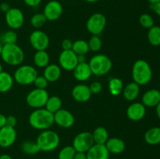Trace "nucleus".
I'll return each instance as SVG.
<instances>
[{"mask_svg":"<svg viewBox=\"0 0 160 159\" xmlns=\"http://www.w3.org/2000/svg\"><path fill=\"white\" fill-rule=\"evenodd\" d=\"M106 17L101 12H95L89 17L86 23V28L92 35H98L102 33L106 28Z\"/></svg>","mask_w":160,"mask_h":159,"instance_id":"nucleus-8","label":"nucleus"},{"mask_svg":"<svg viewBox=\"0 0 160 159\" xmlns=\"http://www.w3.org/2000/svg\"><path fill=\"white\" fill-rule=\"evenodd\" d=\"M73 42L70 39L66 38L64 39L61 44V47H62V50H71L72 47H73Z\"/></svg>","mask_w":160,"mask_h":159,"instance_id":"nucleus-40","label":"nucleus"},{"mask_svg":"<svg viewBox=\"0 0 160 159\" xmlns=\"http://www.w3.org/2000/svg\"><path fill=\"white\" fill-rule=\"evenodd\" d=\"M42 0H23L25 4L31 7H36L42 2Z\"/></svg>","mask_w":160,"mask_h":159,"instance_id":"nucleus-42","label":"nucleus"},{"mask_svg":"<svg viewBox=\"0 0 160 159\" xmlns=\"http://www.w3.org/2000/svg\"><path fill=\"white\" fill-rule=\"evenodd\" d=\"M20 148H21V151L28 155H34L41 151L36 141H33V140L23 141L20 145Z\"/></svg>","mask_w":160,"mask_h":159,"instance_id":"nucleus-31","label":"nucleus"},{"mask_svg":"<svg viewBox=\"0 0 160 159\" xmlns=\"http://www.w3.org/2000/svg\"><path fill=\"white\" fill-rule=\"evenodd\" d=\"M159 128H160V126H159Z\"/></svg>","mask_w":160,"mask_h":159,"instance_id":"nucleus-54","label":"nucleus"},{"mask_svg":"<svg viewBox=\"0 0 160 159\" xmlns=\"http://www.w3.org/2000/svg\"><path fill=\"white\" fill-rule=\"evenodd\" d=\"M30 126L38 130H45L50 129L54 124V115L45 108L34 109L28 118Z\"/></svg>","mask_w":160,"mask_h":159,"instance_id":"nucleus-1","label":"nucleus"},{"mask_svg":"<svg viewBox=\"0 0 160 159\" xmlns=\"http://www.w3.org/2000/svg\"><path fill=\"white\" fill-rule=\"evenodd\" d=\"M92 133L94 142L97 144H105L109 138L107 129L103 126L96 127Z\"/></svg>","mask_w":160,"mask_h":159,"instance_id":"nucleus-26","label":"nucleus"},{"mask_svg":"<svg viewBox=\"0 0 160 159\" xmlns=\"http://www.w3.org/2000/svg\"><path fill=\"white\" fill-rule=\"evenodd\" d=\"M151 8L156 15L160 17V1L156 3H154V4H151Z\"/></svg>","mask_w":160,"mask_h":159,"instance_id":"nucleus-43","label":"nucleus"},{"mask_svg":"<svg viewBox=\"0 0 160 159\" xmlns=\"http://www.w3.org/2000/svg\"><path fill=\"white\" fill-rule=\"evenodd\" d=\"M14 80L12 75L8 72L0 73V93H6L12 89Z\"/></svg>","mask_w":160,"mask_h":159,"instance_id":"nucleus-24","label":"nucleus"},{"mask_svg":"<svg viewBox=\"0 0 160 159\" xmlns=\"http://www.w3.org/2000/svg\"><path fill=\"white\" fill-rule=\"evenodd\" d=\"M34 65L38 68H45L49 64L50 57L46 50L43 51H36L33 58Z\"/></svg>","mask_w":160,"mask_h":159,"instance_id":"nucleus-25","label":"nucleus"},{"mask_svg":"<svg viewBox=\"0 0 160 159\" xmlns=\"http://www.w3.org/2000/svg\"><path fill=\"white\" fill-rule=\"evenodd\" d=\"M78 55L72 50H62L59 56V65L66 71H73L78 65Z\"/></svg>","mask_w":160,"mask_h":159,"instance_id":"nucleus-12","label":"nucleus"},{"mask_svg":"<svg viewBox=\"0 0 160 159\" xmlns=\"http://www.w3.org/2000/svg\"><path fill=\"white\" fill-rule=\"evenodd\" d=\"M1 58L9 65L17 66L22 64L25 58L23 50L17 44L3 45Z\"/></svg>","mask_w":160,"mask_h":159,"instance_id":"nucleus-3","label":"nucleus"},{"mask_svg":"<svg viewBox=\"0 0 160 159\" xmlns=\"http://www.w3.org/2000/svg\"><path fill=\"white\" fill-rule=\"evenodd\" d=\"M78 62H86V58L85 55H78Z\"/></svg>","mask_w":160,"mask_h":159,"instance_id":"nucleus-47","label":"nucleus"},{"mask_svg":"<svg viewBox=\"0 0 160 159\" xmlns=\"http://www.w3.org/2000/svg\"><path fill=\"white\" fill-rule=\"evenodd\" d=\"M54 115V123L62 128H70L75 123L74 115L67 109L61 108L53 114Z\"/></svg>","mask_w":160,"mask_h":159,"instance_id":"nucleus-14","label":"nucleus"},{"mask_svg":"<svg viewBox=\"0 0 160 159\" xmlns=\"http://www.w3.org/2000/svg\"><path fill=\"white\" fill-rule=\"evenodd\" d=\"M131 75L133 81L139 86L146 85L152 78V70L147 61L138 59L133 65Z\"/></svg>","mask_w":160,"mask_h":159,"instance_id":"nucleus-2","label":"nucleus"},{"mask_svg":"<svg viewBox=\"0 0 160 159\" xmlns=\"http://www.w3.org/2000/svg\"><path fill=\"white\" fill-rule=\"evenodd\" d=\"M48 98L49 95L45 89L34 88L27 95L26 103L32 108H45Z\"/></svg>","mask_w":160,"mask_h":159,"instance_id":"nucleus-7","label":"nucleus"},{"mask_svg":"<svg viewBox=\"0 0 160 159\" xmlns=\"http://www.w3.org/2000/svg\"><path fill=\"white\" fill-rule=\"evenodd\" d=\"M18 40V36L13 30H9L3 33L1 36L0 41L2 45H9V44H17Z\"/></svg>","mask_w":160,"mask_h":159,"instance_id":"nucleus-34","label":"nucleus"},{"mask_svg":"<svg viewBox=\"0 0 160 159\" xmlns=\"http://www.w3.org/2000/svg\"><path fill=\"white\" fill-rule=\"evenodd\" d=\"M2 47L3 45L2 44V42L0 41V57H1V54H2Z\"/></svg>","mask_w":160,"mask_h":159,"instance_id":"nucleus-52","label":"nucleus"},{"mask_svg":"<svg viewBox=\"0 0 160 159\" xmlns=\"http://www.w3.org/2000/svg\"><path fill=\"white\" fill-rule=\"evenodd\" d=\"M123 94L125 99L128 101H135L139 96L140 94V86L135 82L129 83L124 86L123 90Z\"/></svg>","mask_w":160,"mask_h":159,"instance_id":"nucleus-23","label":"nucleus"},{"mask_svg":"<svg viewBox=\"0 0 160 159\" xmlns=\"http://www.w3.org/2000/svg\"><path fill=\"white\" fill-rule=\"evenodd\" d=\"M0 159H12V157L9 154H3L0 155Z\"/></svg>","mask_w":160,"mask_h":159,"instance_id":"nucleus-48","label":"nucleus"},{"mask_svg":"<svg viewBox=\"0 0 160 159\" xmlns=\"http://www.w3.org/2000/svg\"><path fill=\"white\" fill-rule=\"evenodd\" d=\"M71 95L73 100H75L77 102L84 103L91 99L92 94L89 86L84 84H79L74 86L72 89Z\"/></svg>","mask_w":160,"mask_h":159,"instance_id":"nucleus-16","label":"nucleus"},{"mask_svg":"<svg viewBox=\"0 0 160 159\" xmlns=\"http://www.w3.org/2000/svg\"><path fill=\"white\" fill-rule=\"evenodd\" d=\"M84 1L87 2H89V3H95V2H97L100 1V0H84Z\"/></svg>","mask_w":160,"mask_h":159,"instance_id":"nucleus-51","label":"nucleus"},{"mask_svg":"<svg viewBox=\"0 0 160 159\" xmlns=\"http://www.w3.org/2000/svg\"><path fill=\"white\" fill-rule=\"evenodd\" d=\"M147 1H148L150 4H154V3H156L158 2H159L160 0H147Z\"/></svg>","mask_w":160,"mask_h":159,"instance_id":"nucleus-50","label":"nucleus"},{"mask_svg":"<svg viewBox=\"0 0 160 159\" xmlns=\"http://www.w3.org/2000/svg\"><path fill=\"white\" fill-rule=\"evenodd\" d=\"M142 104L148 108L156 107L160 102V91L156 89H151L144 93L142 98Z\"/></svg>","mask_w":160,"mask_h":159,"instance_id":"nucleus-20","label":"nucleus"},{"mask_svg":"<svg viewBox=\"0 0 160 159\" xmlns=\"http://www.w3.org/2000/svg\"><path fill=\"white\" fill-rule=\"evenodd\" d=\"M38 76V71L34 66L30 65H22L15 70L12 77L17 84L26 86L33 84Z\"/></svg>","mask_w":160,"mask_h":159,"instance_id":"nucleus-6","label":"nucleus"},{"mask_svg":"<svg viewBox=\"0 0 160 159\" xmlns=\"http://www.w3.org/2000/svg\"><path fill=\"white\" fill-rule=\"evenodd\" d=\"M139 23L144 28L149 29L154 26V19L150 14L143 13L139 17Z\"/></svg>","mask_w":160,"mask_h":159,"instance_id":"nucleus-37","label":"nucleus"},{"mask_svg":"<svg viewBox=\"0 0 160 159\" xmlns=\"http://www.w3.org/2000/svg\"><path fill=\"white\" fill-rule=\"evenodd\" d=\"M156 115H157L158 118L160 119V102L156 106Z\"/></svg>","mask_w":160,"mask_h":159,"instance_id":"nucleus-49","label":"nucleus"},{"mask_svg":"<svg viewBox=\"0 0 160 159\" xmlns=\"http://www.w3.org/2000/svg\"><path fill=\"white\" fill-rule=\"evenodd\" d=\"M17 124V119L14 115L6 116V125L12 127H15Z\"/></svg>","mask_w":160,"mask_h":159,"instance_id":"nucleus-41","label":"nucleus"},{"mask_svg":"<svg viewBox=\"0 0 160 159\" xmlns=\"http://www.w3.org/2000/svg\"><path fill=\"white\" fill-rule=\"evenodd\" d=\"M10 8L11 7L9 6V3L7 2H2L1 4H0V10H1L2 12H5V13H6L7 11H9Z\"/></svg>","mask_w":160,"mask_h":159,"instance_id":"nucleus-44","label":"nucleus"},{"mask_svg":"<svg viewBox=\"0 0 160 159\" xmlns=\"http://www.w3.org/2000/svg\"><path fill=\"white\" fill-rule=\"evenodd\" d=\"M92 75L102 76L111 71L112 62L110 58L104 54H97L92 56L88 62Z\"/></svg>","mask_w":160,"mask_h":159,"instance_id":"nucleus-5","label":"nucleus"},{"mask_svg":"<svg viewBox=\"0 0 160 159\" xmlns=\"http://www.w3.org/2000/svg\"><path fill=\"white\" fill-rule=\"evenodd\" d=\"M73 76L79 82H84L92 76V73L88 62H80L73 70Z\"/></svg>","mask_w":160,"mask_h":159,"instance_id":"nucleus-19","label":"nucleus"},{"mask_svg":"<svg viewBox=\"0 0 160 159\" xmlns=\"http://www.w3.org/2000/svg\"><path fill=\"white\" fill-rule=\"evenodd\" d=\"M5 20L11 30L20 29L24 23V15L18 8H10L5 13Z\"/></svg>","mask_w":160,"mask_h":159,"instance_id":"nucleus-10","label":"nucleus"},{"mask_svg":"<svg viewBox=\"0 0 160 159\" xmlns=\"http://www.w3.org/2000/svg\"><path fill=\"white\" fill-rule=\"evenodd\" d=\"M71 50L77 55H85L90 51L88 41L82 40V39H79V40L73 41Z\"/></svg>","mask_w":160,"mask_h":159,"instance_id":"nucleus-30","label":"nucleus"},{"mask_svg":"<svg viewBox=\"0 0 160 159\" xmlns=\"http://www.w3.org/2000/svg\"><path fill=\"white\" fill-rule=\"evenodd\" d=\"M91 92L92 94H98L101 93L102 90V85L98 81H94L89 86Z\"/></svg>","mask_w":160,"mask_h":159,"instance_id":"nucleus-39","label":"nucleus"},{"mask_svg":"<svg viewBox=\"0 0 160 159\" xmlns=\"http://www.w3.org/2000/svg\"><path fill=\"white\" fill-rule=\"evenodd\" d=\"M86 155L87 159H109L110 154L105 144L95 143L86 152Z\"/></svg>","mask_w":160,"mask_h":159,"instance_id":"nucleus-18","label":"nucleus"},{"mask_svg":"<svg viewBox=\"0 0 160 159\" xmlns=\"http://www.w3.org/2000/svg\"><path fill=\"white\" fill-rule=\"evenodd\" d=\"M29 41L35 51H43L46 50L49 45V37L44 31L35 30L30 34Z\"/></svg>","mask_w":160,"mask_h":159,"instance_id":"nucleus-11","label":"nucleus"},{"mask_svg":"<svg viewBox=\"0 0 160 159\" xmlns=\"http://www.w3.org/2000/svg\"><path fill=\"white\" fill-rule=\"evenodd\" d=\"M146 114V107L141 102H133L128 107L126 111L127 117L130 120L138 122L142 120Z\"/></svg>","mask_w":160,"mask_h":159,"instance_id":"nucleus-17","label":"nucleus"},{"mask_svg":"<svg viewBox=\"0 0 160 159\" xmlns=\"http://www.w3.org/2000/svg\"><path fill=\"white\" fill-rule=\"evenodd\" d=\"M2 71H3V70H2V65L1 62H0V73H2Z\"/></svg>","mask_w":160,"mask_h":159,"instance_id":"nucleus-53","label":"nucleus"},{"mask_svg":"<svg viewBox=\"0 0 160 159\" xmlns=\"http://www.w3.org/2000/svg\"><path fill=\"white\" fill-rule=\"evenodd\" d=\"M61 70L62 69L59 65L48 64L46 67L44 68L43 76L48 81V83L56 82L61 76V73H62Z\"/></svg>","mask_w":160,"mask_h":159,"instance_id":"nucleus-22","label":"nucleus"},{"mask_svg":"<svg viewBox=\"0 0 160 159\" xmlns=\"http://www.w3.org/2000/svg\"><path fill=\"white\" fill-rule=\"evenodd\" d=\"M33 84L35 86V88L45 89L46 90L48 85V81L45 79L44 76H38Z\"/></svg>","mask_w":160,"mask_h":159,"instance_id":"nucleus-38","label":"nucleus"},{"mask_svg":"<svg viewBox=\"0 0 160 159\" xmlns=\"http://www.w3.org/2000/svg\"><path fill=\"white\" fill-rule=\"evenodd\" d=\"M62 101L61 98L59 96L53 95V96L49 97L48 98L46 104H45V108L47 109L51 113L54 114L57 111H59V109L62 108Z\"/></svg>","mask_w":160,"mask_h":159,"instance_id":"nucleus-29","label":"nucleus"},{"mask_svg":"<svg viewBox=\"0 0 160 159\" xmlns=\"http://www.w3.org/2000/svg\"><path fill=\"white\" fill-rule=\"evenodd\" d=\"M145 141L149 145H157L160 143V128L152 127L145 132Z\"/></svg>","mask_w":160,"mask_h":159,"instance_id":"nucleus-27","label":"nucleus"},{"mask_svg":"<svg viewBox=\"0 0 160 159\" xmlns=\"http://www.w3.org/2000/svg\"><path fill=\"white\" fill-rule=\"evenodd\" d=\"M48 21L46 17H45L42 12H38V13L34 14L31 18V26L36 30H38L44 26Z\"/></svg>","mask_w":160,"mask_h":159,"instance_id":"nucleus-33","label":"nucleus"},{"mask_svg":"<svg viewBox=\"0 0 160 159\" xmlns=\"http://www.w3.org/2000/svg\"><path fill=\"white\" fill-rule=\"evenodd\" d=\"M76 152L72 145L65 146L58 153V159H73Z\"/></svg>","mask_w":160,"mask_h":159,"instance_id":"nucleus-35","label":"nucleus"},{"mask_svg":"<svg viewBox=\"0 0 160 159\" xmlns=\"http://www.w3.org/2000/svg\"><path fill=\"white\" fill-rule=\"evenodd\" d=\"M36 143L38 145L41 151L50 152L59 147L60 138L59 134L51 129L42 130L36 139Z\"/></svg>","mask_w":160,"mask_h":159,"instance_id":"nucleus-4","label":"nucleus"},{"mask_svg":"<svg viewBox=\"0 0 160 159\" xmlns=\"http://www.w3.org/2000/svg\"><path fill=\"white\" fill-rule=\"evenodd\" d=\"M123 82L120 78L113 77L109 80L108 88L109 93L112 96H119L123 92Z\"/></svg>","mask_w":160,"mask_h":159,"instance_id":"nucleus-28","label":"nucleus"},{"mask_svg":"<svg viewBox=\"0 0 160 159\" xmlns=\"http://www.w3.org/2000/svg\"><path fill=\"white\" fill-rule=\"evenodd\" d=\"M73 159H87V155H86V153L76 152Z\"/></svg>","mask_w":160,"mask_h":159,"instance_id":"nucleus-45","label":"nucleus"},{"mask_svg":"<svg viewBox=\"0 0 160 159\" xmlns=\"http://www.w3.org/2000/svg\"><path fill=\"white\" fill-rule=\"evenodd\" d=\"M17 133L15 127L6 125L0 129V147L8 148L17 140Z\"/></svg>","mask_w":160,"mask_h":159,"instance_id":"nucleus-15","label":"nucleus"},{"mask_svg":"<svg viewBox=\"0 0 160 159\" xmlns=\"http://www.w3.org/2000/svg\"><path fill=\"white\" fill-rule=\"evenodd\" d=\"M89 50L93 52H98L102 47V41L98 35H92L88 41Z\"/></svg>","mask_w":160,"mask_h":159,"instance_id":"nucleus-36","label":"nucleus"},{"mask_svg":"<svg viewBox=\"0 0 160 159\" xmlns=\"http://www.w3.org/2000/svg\"><path fill=\"white\" fill-rule=\"evenodd\" d=\"M6 125V116L3 114L0 113V129Z\"/></svg>","mask_w":160,"mask_h":159,"instance_id":"nucleus-46","label":"nucleus"},{"mask_svg":"<svg viewBox=\"0 0 160 159\" xmlns=\"http://www.w3.org/2000/svg\"><path fill=\"white\" fill-rule=\"evenodd\" d=\"M94 144L95 142L92 132L84 131L75 136L72 146L77 152L86 153Z\"/></svg>","mask_w":160,"mask_h":159,"instance_id":"nucleus-9","label":"nucleus"},{"mask_svg":"<svg viewBox=\"0 0 160 159\" xmlns=\"http://www.w3.org/2000/svg\"><path fill=\"white\" fill-rule=\"evenodd\" d=\"M109 154H120L124 151L126 148L125 142L119 137H111L108 139L105 143Z\"/></svg>","mask_w":160,"mask_h":159,"instance_id":"nucleus-21","label":"nucleus"},{"mask_svg":"<svg viewBox=\"0 0 160 159\" xmlns=\"http://www.w3.org/2000/svg\"><path fill=\"white\" fill-rule=\"evenodd\" d=\"M63 12L62 4L57 0H51L46 3L42 13L46 17L47 20L56 21L59 20Z\"/></svg>","mask_w":160,"mask_h":159,"instance_id":"nucleus-13","label":"nucleus"},{"mask_svg":"<svg viewBox=\"0 0 160 159\" xmlns=\"http://www.w3.org/2000/svg\"><path fill=\"white\" fill-rule=\"evenodd\" d=\"M148 41L150 45L152 46H159L160 45V26H153L148 29Z\"/></svg>","mask_w":160,"mask_h":159,"instance_id":"nucleus-32","label":"nucleus"}]
</instances>
